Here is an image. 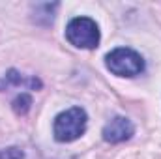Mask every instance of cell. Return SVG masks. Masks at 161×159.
Listing matches in <instances>:
<instances>
[{"label":"cell","instance_id":"52a82bcc","mask_svg":"<svg viewBox=\"0 0 161 159\" xmlns=\"http://www.w3.org/2000/svg\"><path fill=\"white\" fill-rule=\"evenodd\" d=\"M0 159H25V154H23V150L11 146L6 150H0Z\"/></svg>","mask_w":161,"mask_h":159},{"label":"cell","instance_id":"3957f363","mask_svg":"<svg viewBox=\"0 0 161 159\" xmlns=\"http://www.w3.org/2000/svg\"><path fill=\"white\" fill-rule=\"evenodd\" d=\"M66 40L77 49H96L101 40L99 26L90 17H73L66 26Z\"/></svg>","mask_w":161,"mask_h":159},{"label":"cell","instance_id":"7a4b0ae2","mask_svg":"<svg viewBox=\"0 0 161 159\" xmlns=\"http://www.w3.org/2000/svg\"><path fill=\"white\" fill-rule=\"evenodd\" d=\"M105 66L118 77H137L144 71V58L129 47H116L105 56Z\"/></svg>","mask_w":161,"mask_h":159},{"label":"cell","instance_id":"6da1fadb","mask_svg":"<svg viewBox=\"0 0 161 159\" xmlns=\"http://www.w3.org/2000/svg\"><path fill=\"white\" fill-rule=\"evenodd\" d=\"M86 127H88V116L84 109L71 107L56 114L53 122V135L58 142H73L84 135Z\"/></svg>","mask_w":161,"mask_h":159},{"label":"cell","instance_id":"5b68a950","mask_svg":"<svg viewBox=\"0 0 161 159\" xmlns=\"http://www.w3.org/2000/svg\"><path fill=\"white\" fill-rule=\"evenodd\" d=\"M0 82H4V86L0 90H6L9 86H23V88H41V80L36 77H25L23 73H17L15 69H9Z\"/></svg>","mask_w":161,"mask_h":159},{"label":"cell","instance_id":"277c9868","mask_svg":"<svg viewBox=\"0 0 161 159\" xmlns=\"http://www.w3.org/2000/svg\"><path fill=\"white\" fill-rule=\"evenodd\" d=\"M133 133H135V125L131 123V120L125 118V116H114V118H111L105 123L103 131H101L103 140L111 142V144H120V142L129 140L133 137Z\"/></svg>","mask_w":161,"mask_h":159},{"label":"cell","instance_id":"8992f818","mask_svg":"<svg viewBox=\"0 0 161 159\" xmlns=\"http://www.w3.org/2000/svg\"><path fill=\"white\" fill-rule=\"evenodd\" d=\"M30 105H32V97H30L28 94H21V96H17L15 101H13V111H15L17 114H26V112L30 111Z\"/></svg>","mask_w":161,"mask_h":159}]
</instances>
